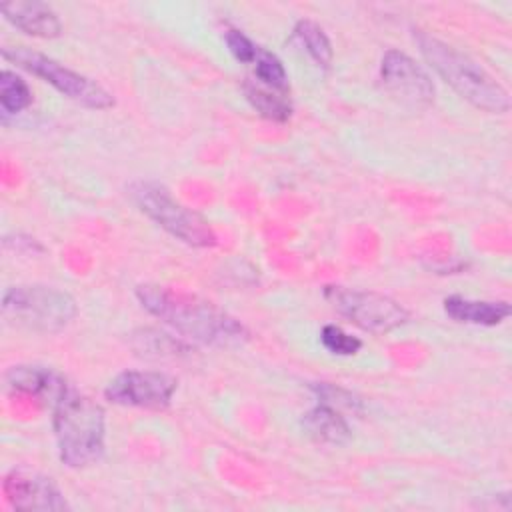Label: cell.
Listing matches in <instances>:
<instances>
[{"label":"cell","mask_w":512,"mask_h":512,"mask_svg":"<svg viewBox=\"0 0 512 512\" xmlns=\"http://www.w3.org/2000/svg\"><path fill=\"white\" fill-rule=\"evenodd\" d=\"M136 298L152 316L194 342L236 348L250 338V332L240 320L196 294L158 284H142L136 288Z\"/></svg>","instance_id":"6da1fadb"},{"label":"cell","mask_w":512,"mask_h":512,"mask_svg":"<svg viewBox=\"0 0 512 512\" xmlns=\"http://www.w3.org/2000/svg\"><path fill=\"white\" fill-rule=\"evenodd\" d=\"M414 40L432 70L476 108L502 114L510 108L508 92L470 56L428 32H414Z\"/></svg>","instance_id":"7a4b0ae2"},{"label":"cell","mask_w":512,"mask_h":512,"mask_svg":"<svg viewBox=\"0 0 512 512\" xmlns=\"http://www.w3.org/2000/svg\"><path fill=\"white\" fill-rule=\"evenodd\" d=\"M54 436L60 460L70 468L94 464L104 454V410L92 398L68 390L54 406Z\"/></svg>","instance_id":"3957f363"},{"label":"cell","mask_w":512,"mask_h":512,"mask_svg":"<svg viewBox=\"0 0 512 512\" xmlns=\"http://www.w3.org/2000/svg\"><path fill=\"white\" fill-rule=\"evenodd\" d=\"M76 316L74 298L52 286H12L2 298V318L10 326L34 332H58Z\"/></svg>","instance_id":"277c9868"},{"label":"cell","mask_w":512,"mask_h":512,"mask_svg":"<svg viewBox=\"0 0 512 512\" xmlns=\"http://www.w3.org/2000/svg\"><path fill=\"white\" fill-rule=\"evenodd\" d=\"M128 194L150 220H154L160 228H164L168 234L182 240L184 244L194 248H208L216 244V232L212 230L208 220L192 208L176 202L164 186L138 180L130 184Z\"/></svg>","instance_id":"5b68a950"},{"label":"cell","mask_w":512,"mask_h":512,"mask_svg":"<svg viewBox=\"0 0 512 512\" xmlns=\"http://www.w3.org/2000/svg\"><path fill=\"white\" fill-rule=\"evenodd\" d=\"M2 56L16 66L28 70L30 74L42 78L50 86H54L60 94L74 100L76 104H82L92 110H104L114 106L112 94L102 88L98 82L90 80L84 74H78L64 64L56 62L50 56H44L32 48L26 46H10L2 50Z\"/></svg>","instance_id":"8992f818"},{"label":"cell","mask_w":512,"mask_h":512,"mask_svg":"<svg viewBox=\"0 0 512 512\" xmlns=\"http://www.w3.org/2000/svg\"><path fill=\"white\" fill-rule=\"evenodd\" d=\"M326 302L358 328L372 334H386L408 320V310L390 296L346 286H326Z\"/></svg>","instance_id":"52a82bcc"},{"label":"cell","mask_w":512,"mask_h":512,"mask_svg":"<svg viewBox=\"0 0 512 512\" xmlns=\"http://www.w3.org/2000/svg\"><path fill=\"white\" fill-rule=\"evenodd\" d=\"M176 392V378L160 370L120 372L104 390V396L120 406L164 410Z\"/></svg>","instance_id":"ba28073f"},{"label":"cell","mask_w":512,"mask_h":512,"mask_svg":"<svg viewBox=\"0 0 512 512\" xmlns=\"http://www.w3.org/2000/svg\"><path fill=\"white\" fill-rule=\"evenodd\" d=\"M382 86L396 98L412 106H426L434 100L432 78L408 54L388 50L380 62Z\"/></svg>","instance_id":"9c48e42d"},{"label":"cell","mask_w":512,"mask_h":512,"mask_svg":"<svg viewBox=\"0 0 512 512\" xmlns=\"http://www.w3.org/2000/svg\"><path fill=\"white\" fill-rule=\"evenodd\" d=\"M2 490L10 506L18 510H66L70 508L52 478L30 470L14 468L4 476Z\"/></svg>","instance_id":"30bf717a"},{"label":"cell","mask_w":512,"mask_h":512,"mask_svg":"<svg viewBox=\"0 0 512 512\" xmlns=\"http://www.w3.org/2000/svg\"><path fill=\"white\" fill-rule=\"evenodd\" d=\"M6 386L12 392L26 394L30 398H36L38 402L50 404L52 408L70 390L62 374H58L52 368L34 366V364L12 366L6 372Z\"/></svg>","instance_id":"8fae6325"},{"label":"cell","mask_w":512,"mask_h":512,"mask_svg":"<svg viewBox=\"0 0 512 512\" xmlns=\"http://www.w3.org/2000/svg\"><path fill=\"white\" fill-rule=\"evenodd\" d=\"M4 18L18 30L36 38H56L62 32L56 12L42 2H2Z\"/></svg>","instance_id":"7c38bea8"},{"label":"cell","mask_w":512,"mask_h":512,"mask_svg":"<svg viewBox=\"0 0 512 512\" xmlns=\"http://www.w3.org/2000/svg\"><path fill=\"white\" fill-rule=\"evenodd\" d=\"M446 314L462 324L474 326H496L510 316L508 302H488V300H470L462 296H448L444 300Z\"/></svg>","instance_id":"4fadbf2b"},{"label":"cell","mask_w":512,"mask_h":512,"mask_svg":"<svg viewBox=\"0 0 512 512\" xmlns=\"http://www.w3.org/2000/svg\"><path fill=\"white\" fill-rule=\"evenodd\" d=\"M302 426L314 440L324 444H344L350 438L348 422L340 410L320 400L302 416Z\"/></svg>","instance_id":"5bb4252c"},{"label":"cell","mask_w":512,"mask_h":512,"mask_svg":"<svg viewBox=\"0 0 512 512\" xmlns=\"http://www.w3.org/2000/svg\"><path fill=\"white\" fill-rule=\"evenodd\" d=\"M244 94H246L248 102L252 104V108L258 114H262L264 118L274 120V122H286L290 118L292 104H290L286 92L272 90V88L262 86L256 80L248 78L244 82Z\"/></svg>","instance_id":"9a60e30c"},{"label":"cell","mask_w":512,"mask_h":512,"mask_svg":"<svg viewBox=\"0 0 512 512\" xmlns=\"http://www.w3.org/2000/svg\"><path fill=\"white\" fill-rule=\"evenodd\" d=\"M294 38L306 50V54L316 62L320 68H330L332 64V44L324 30L314 20H298L294 28Z\"/></svg>","instance_id":"2e32d148"},{"label":"cell","mask_w":512,"mask_h":512,"mask_svg":"<svg viewBox=\"0 0 512 512\" xmlns=\"http://www.w3.org/2000/svg\"><path fill=\"white\" fill-rule=\"evenodd\" d=\"M250 66L254 68V78L252 80H256L258 84L268 86L272 90L288 92V76H286V70H284V66H282V62L278 60L276 54L258 46Z\"/></svg>","instance_id":"e0dca14e"},{"label":"cell","mask_w":512,"mask_h":512,"mask_svg":"<svg viewBox=\"0 0 512 512\" xmlns=\"http://www.w3.org/2000/svg\"><path fill=\"white\" fill-rule=\"evenodd\" d=\"M30 102H32V92H30L28 84L18 74H14L10 70H2V74H0V106H2L4 118L22 112L24 108L30 106Z\"/></svg>","instance_id":"ac0fdd59"},{"label":"cell","mask_w":512,"mask_h":512,"mask_svg":"<svg viewBox=\"0 0 512 512\" xmlns=\"http://www.w3.org/2000/svg\"><path fill=\"white\" fill-rule=\"evenodd\" d=\"M320 342L322 346L338 356H352L362 348V340L344 332L340 326L336 324H326L320 332Z\"/></svg>","instance_id":"d6986e66"},{"label":"cell","mask_w":512,"mask_h":512,"mask_svg":"<svg viewBox=\"0 0 512 512\" xmlns=\"http://www.w3.org/2000/svg\"><path fill=\"white\" fill-rule=\"evenodd\" d=\"M312 390L318 394L320 402H326V404L334 406L336 410H340V408L352 410V412L360 410V400L342 388H336L332 384H314Z\"/></svg>","instance_id":"ffe728a7"},{"label":"cell","mask_w":512,"mask_h":512,"mask_svg":"<svg viewBox=\"0 0 512 512\" xmlns=\"http://www.w3.org/2000/svg\"><path fill=\"white\" fill-rule=\"evenodd\" d=\"M224 42L230 50V54L242 62V64H250L254 60V54L258 50V44H254L244 32L236 30V28H228L224 32Z\"/></svg>","instance_id":"44dd1931"}]
</instances>
